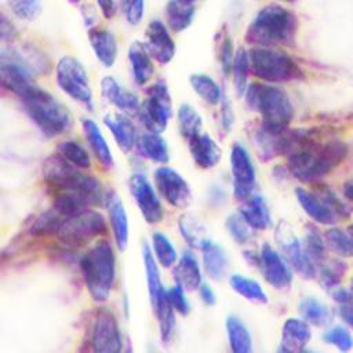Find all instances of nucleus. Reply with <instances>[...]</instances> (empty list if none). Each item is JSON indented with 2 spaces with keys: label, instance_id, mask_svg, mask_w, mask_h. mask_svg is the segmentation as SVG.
<instances>
[{
  "label": "nucleus",
  "instance_id": "obj_47",
  "mask_svg": "<svg viewBox=\"0 0 353 353\" xmlns=\"http://www.w3.org/2000/svg\"><path fill=\"white\" fill-rule=\"evenodd\" d=\"M305 248L307 251V254L310 255V258L313 259L314 263H323L324 258H325V241L324 239L317 233L316 229L310 228L306 239H305Z\"/></svg>",
  "mask_w": 353,
  "mask_h": 353
},
{
  "label": "nucleus",
  "instance_id": "obj_29",
  "mask_svg": "<svg viewBox=\"0 0 353 353\" xmlns=\"http://www.w3.org/2000/svg\"><path fill=\"white\" fill-rule=\"evenodd\" d=\"M137 148L141 156L146 157L153 163L165 164L170 160L168 145H167V141L161 137V134L146 131L138 135Z\"/></svg>",
  "mask_w": 353,
  "mask_h": 353
},
{
  "label": "nucleus",
  "instance_id": "obj_44",
  "mask_svg": "<svg viewBox=\"0 0 353 353\" xmlns=\"http://www.w3.org/2000/svg\"><path fill=\"white\" fill-rule=\"evenodd\" d=\"M226 229L232 239L239 244H245L252 237V228L245 222V219L240 214H233L228 216Z\"/></svg>",
  "mask_w": 353,
  "mask_h": 353
},
{
  "label": "nucleus",
  "instance_id": "obj_14",
  "mask_svg": "<svg viewBox=\"0 0 353 353\" xmlns=\"http://www.w3.org/2000/svg\"><path fill=\"white\" fill-rule=\"evenodd\" d=\"M131 196L138 205L143 219L148 223H159L163 219L164 210L160 201V196L148 181L143 174H132L128 179Z\"/></svg>",
  "mask_w": 353,
  "mask_h": 353
},
{
  "label": "nucleus",
  "instance_id": "obj_40",
  "mask_svg": "<svg viewBox=\"0 0 353 353\" xmlns=\"http://www.w3.org/2000/svg\"><path fill=\"white\" fill-rule=\"evenodd\" d=\"M58 154L72 165L87 170L91 167V159L83 145L76 141H63L58 145Z\"/></svg>",
  "mask_w": 353,
  "mask_h": 353
},
{
  "label": "nucleus",
  "instance_id": "obj_22",
  "mask_svg": "<svg viewBox=\"0 0 353 353\" xmlns=\"http://www.w3.org/2000/svg\"><path fill=\"white\" fill-rule=\"evenodd\" d=\"M281 247L290 265L302 277L312 279L316 276V263L307 254L303 243H301L295 236H290L281 241Z\"/></svg>",
  "mask_w": 353,
  "mask_h": 353
},
{
  "label": "nucleus",
  "instance_id": "obj_7",
  "mask_svg": "<svg viewBox=\"0 0 353 353\" xmlns=\"http://www.w3.org/2000/svg\"><path fill=\"white\" fill-rule=\"evenodd\" d=\"M251 72L268 83H285L303 76L299 65L285 52L270 47H254L250 50Z\"/></svg>",
  "mask_w": 353,
  "mask_h": 353
},
{
  "label": "nucleus",
  "instance_id": "obj_5",
  "mask_svg": "<svg viewBox=\"0 0 353 353\" xmlns=\"http://www.w3.org/2000/svg\"><path fill=\"white\" fill-rule=\"evenodd\" d=\"M80 269L91 298L97 302L108 301L114 279L116 258L109 241L94 244L80 259Z\"/></svg>",
  "mask_w": 353,
  "mask_h": 353
},
{
  "label": "nucleus",
  "instance_id": "obj_17",
  "mask_svg": "<svg viewBox=\"0 0 353 353\" xmlns=\"http://www.w3.org/2000/svg\"><path fill=\"white\" fill-rule=\"evenodd\" d=\"M101 94L109 103H112L113 106L120 109V112H123L128 116L138 114L139 106H141L138 97L134 92L128 91L127 88L121 87L120 83L114 77H112V76L102 77Z\"/></svg>",
  "mask_w": 353,
  "mask_h": 353
},
{
  "label": "nucleus",
  "instance_id": "obj_48",
  "mask_svg": "<svg viewBox=\"0 0 353 353\" xmlns=\"http://www.w3.org/2000/svg\"><path fill=\"white\" fill-rule=\"evenodd\" d=\"M346 272V266L342 262L334 261L331 263H321L320 281L325 288H334L338 285L342 274Z\"/></svg>",
  "mask_w": 353,
  "mask_h": 353
},
{
  "label": "nucleus",
  "instance_id": "obj_55",
  "mask_svg": "<svg viewBox=\"0 0 353 353\" xmlns=\"http://www.w3.org/2000/svg\"><path fill=\"white\" fill-rule=\"evenodd\" d=\"M97 3H98V7H99L102 15L106 19H112L116 15V12H117L116 0H97Z\"/></svg>",
  "mask_w": 353,
  "mask_h": 353
},
{
  "label": "nucleus",
  "instance_id": "obj_37",
  "mask_svg": "<svg viewBox=\"0 0 353 353\" xmlns=\"http://www.w3.org/2000/svg\"><path fill=\"white\" fill-rule=\"evenodd\" d=\"M176 120H178L179 132L186 141L192 139L193 137L201 132L203 119L193 106L188 103L181 105L176 112Z\"/></svg>",
  "mask_w": 353,
  "mask_h": 353
},
{
  "label": "nucleus",
  "instance_id": "obj_51",
  "mask_svg": "<svg viewBox=\"0 0 353 353\" xmlns=\"http://www.w3.org/2000/svg\"><path fill=\"white\" fill-rule=\"evenodd\" d=\"M167 298L171 303V306L174 307V310L182 316L189 314L190 312V303L185 295V290L175 284L174 287H171L170 290H167Z\"/></svg>",
  "mask_w": 353,
  "mask_h": 353
},
{
  "label": "nucleus",
  "instance_id": "obj_31",
  "mask_svg": "<svg viewBox=\"0 0 353 353\" xmlns=\"http://www.w3.org/2000/svg\"><path fill=\"white\" fill-rule=\"evenodd\" d=\"M142 258H143V265H145V274H146V283H148V290L150 295V302L152 306H154L161 295L165 292L160 272H159V265L157 261L152 252V248L148 244H143L142 247Z\"/></svg>",
  "mask_w": 353,
  "mask_h": 353
},
{
  "label": "nucleus",
  "instance_id": "obj_6",
  "mask_svg": "<svg viewBox=\"0 0 353 353\" xmlns=\"http://www.w3.org/2000/svg\"><path fill=\"white\" fill-rule=\"evenodd\" d=\"M247 105L261 113L263 125L272 130H285L294 117V106L288 94L276 85L252 83L245 88Z\"/></svg>",
  "mask_w": 353,
  "mask_h": 353
},
{
  "label": "nucleus",
  "instance_id": "obj_13",
  "mask_svg": "<svg viewBox=\"0 0 353 353\" xmlns=\"http://www.w3.org/2000/svg\"><path fill=\"white\" fill-rule=\"evenodd\" d=\"M230 171L233 178V194L237 200L243 201L252 194L256 174L250 153L240 143L232 146Z\"/></svg>",
  "mask_w": 353,
  "mask_h": 353
},
{
  "label": "nucleus",
  "instance_id": "obj_52",
  "mask_svg": "<svg viewBox=\"0 0 353 353\" xmlns=\"http://www.w3.org/2000/svg\"><path fill=\"white\" fill-rule=\"evenodd\" d=\"M124 17L130 25L141 23L143 18V0H120Z\"/></svg>",
  "mask_w": 353,
  "mask_h": 353
},
{
  "label": "nucleus",
  "instance_id": "obj_24",
  "mask_svg": "<svg viewBox=\"0 0 353 353\" xmlns=\"http://www.w3.org/2000/svg\"><path fill=\"white\" fill-rule=\"evenodd\" d=\"M174 280L175 284L181 285L185 291L199 290L203 283L201 269L197 258L190 251H185L182 256L174 265Z\"/></svg>",
  "mask_w": 353,
  "mask_h": 353
},
{
  "label": "nucleus",
  "instance_id": "obj_41",
  "mask_svg": "<svg viewBox=\"0 0 353 353\" xmlns=\"http://www.w3.org/2000/svg\"><path fill=\"white\" fill-rule=\"evenodd\" d=\"M299 312H301L302 319L307 324H313L317 327L327 324L330 320L328 307L316 298L302 299L299 303Z\"/></svg>",
  "mask_w": 353,
  "mask_h": 353
},
{
  "label": "nucleus",
  "instance_id": "obj_10",
  "mask_svg": "<svg viewBox=\"0 0 353 353\" xmlns=\"http://www.w3.org/2000/svg\"><path fill=\"white\" fill-rule=\"evenodd\" d=\"M57 84L58 87L76 102L92 106V92L87 72L81 62L74 57L65 55L57 63Z\"/></svg>",
  "mask_w": 353,
  "mask_h": 353
},
{
  "label": "nucleus",
  "instance_id": "obj_36",
  "mask_svg": "<svg viewBox=\"0 0 353 353\" xmlns=\"http://www.w3.org/2000/svg\"><path fill=\"white\" fill-rule=\"evenodd\" d=\"M193 91L208 105H218L222 99V90L218 83L207 74L196 73L189 77Z\"/></svg>",
  "mask_w": 353,
  "mask_h": 353
},
{
  "label": "nucleus",
  "instance_id": "obj_62",
  "mask_svg": "<svg viewBox=\"0 0 353 353\" xmlns=\"http://www.w3.org/2000/svg\"><path fill=\"white\" fill-rule=\"evenodd\" d=\"M283 1H292V0H283Z\"/></svg>",
  "mask_w": 353,
  "mask_h": 353
},
{
  "label": "nucleus",
  "instance_id": "obj_2",
  "mask_svg": "<svg viewBox=\"0 0 353 353\" xmlns=\"http://www.w3.org/2000/svg\"><path fill=\"white\" fill-rule=\"evenodd\" d=\"M44 181L55 192H72L85 200L88 205L105 204L106 192L102 183L92 175L72 165L59 154L47 157L43 165Z\"/></svg>",
  "mask_w": 353,
  "mask_h": 353
},
{
  "label": "nucleus",
  "instance_id": "obj_49",
  "mask_svg": "<svg viewBox=\"0 0 353 353\" xmlns=\"http://www.w3.org/2000/svg\"><path fill=\"white\" fill-rule=\"evenodd\" d=\"M324 341L330 345L336 346L342 352L350 350L353 346V338H352L350 332L341 325H336V327H332L331 330H328L324 334Z\"/></svg>",
  "mask_w": 353,
  "mask_h": 353
},
{
  "label": "nucleus",
  "instance_id": "obj_16",
  "mask_svg": "<svg viewBox=\"0 0 353 353\" xmlns=\"http://www.w3.org/2000/svg\"><path fill=\"white\" fill-rule=\"evenodd\" d=\"M145 47L153 59L159 63H168L175 55V43L168 32V28L159 19L149 22L145 30Z\"/></svg>",
  "mask_w": 353,
  "mask_h": 353
},
{
  "label": "nucleus",
  "instance_id": "obj_32",
  "mask_svg": "<svg viewBox=\"0 0 353 353\" xmlns=\"http://www.w3.org/2000/svg\"><path fill=\"white\" fill-rule=\"evenodd\" d=\"M226 332L229 346L234 353H250L252 350V339L245 324L236 316L226 317Z\"/></svg>",
  "mask_w": 353,
  "mask_h": 353
},
{
  "label": "nucleus",
  "instance_id": "obj_4",
  "mask_svg": "<svg viewBox=\"0 0 353 353\" xmlns=\"http://www.w3.org/2000/svg\"><path fill=\"white\" fill-rule=\"evenodd\" d=\"M19 98L26 114L44 137H59L72 125V116L68 108L36 83L28 87Z\"/></svg>",
  "mask_w": 353,
  "mask_h": 353
},
{
  "label": "nucleus",
  "instance_id": "obj_25",
  "mask_svg": "<svg viewBox=\"0 0 353 353\" xmlns=\"http://www.w3.org/2000/svg\"><path fill=\"white\" fill-rule=\"evenodd\" d=\"M88 40L98 61L105 68H110L117 57V43L114 36L106 29L92 28L88 30Z\"/></svg>",
  "mask_w": 353,
  "mask_h": 353
},
{
  "label": "nucleus",
  "instance_id": "obj_34",
  "mask_svg": "<svg viewBox=\"0 0 353 353\" xmlns=\"http://www.w3.org/2000/svg\"><path fill=\"white\" fill-rule=\"evenodd\" d=\"M178 228H179V232H181L182 237L185 239V241L193 248L201 250V247L205 244V241L210 240L205 234L204 225L190 214H185L179 218Z\"/></svg>",
  "mask_w": 353,
  "mask_h": 353
},
{
  "label": "nucleus",
  "instance_id": "obj_21",
  "mask_svg": "<svg viewBox=\"0 0 353 353\" xmlns=\"http://www.w3.org/2000/svg\"><path fill=\"white\" fill-rule=\"evenodd\" d=\"M295 196L305 212L316 222L323 225H332L338 221V215L334 212V210L328 205L321 194H316L302 188H296Z\"/></svg>",
  "mask_w": 353,
  "mask_h": 353
},
{
  "label": "nucleus",
  "instance_id": "obj_38",
  "mask_svg": "<svg viewBox=\"0 0 353 353\" xmlns=\"http://www.w3.org/2000/svg\"><path fill=\"white\" fill-rule=\"evenodd\" d=\"M153 310L157 316L159 320V327H160V335L161 339L167 343L171 341L174 330H175V310L171 306L168 298H167V290L159 299V302L153 306Z\"/></svg>",
  "mask_w": 353,
  "mask_h": 353
},
{
  "label": "nucleus",
  "instance_id": "obj_11",
  "mask_svg": "<svg viewBox=\"0 0 353 353\" xmlns=\"http://www.w3.org/2000/svg\"><path fill=\"white\" fill-rule=\"evenodd\" d=\"M121 334L114 314L106 309L95 312L90 330V345L98 353H117L121 350Z\"/></svg>",
  "mask_w": 353,
  "mask_h": 353
},
{
  "label": "nucleus",
  "instance_id": "obj_20",
  "mask_svg": "<svg viewBox=\"0 0 353 353\" xmlns=\"http://www.w3.org/2000/svg\"><path fill=\"white\" fill-rule=\"evenodd\" d=\"M189 142V152L197 167L208 170L215 167L222 156V150L218 143L207 134H197Z\"/></svg>",
  "mask_w": 353,
  "mask_h": 353
},
{
  "label": "nucleus",
  "instance_id": "obj_15",
  "mask_svg": "<svg viewBox=\"0 0 353 353\" xmlns=\"http://www.w3.org/2000/svg\"><path fill=\"white\" fill-rule=\"evenodd\" d=\"M256 266L263 279L274 288H285L292 281V273L283 256L269 244H263L258 254Z\"/></svg>",
  "mask_w": 353,
  "mask_h": 353
},
{
  "label": "nucleus",
  "instance_id": "obj_18",
  "mask_svg": "<svg viewBox=\"0 0 353 353\" xmlns=\"http://www.w3.org/2000/svg\"><path fill=\"white\" fill-rule=\"evenodd\" d=\"M105 207L108 210L109 223L113 232L116 247L124 251L128 244V216L123 201L114 192H108L105 197Z\"/></svg>",
  "mask_w": 353,
  "mask_h": 353
},
{
  "label": "nucleus",
  "instance_id": "obj_54",
  "mask_svg": "<svg viewBox=\"0 0 353 353\" xmlns=\"http://www.w3.org/2000/svg\"><path fill=\"white\" fill-rule=\"evenodd\" d=\"M18 36V29L12 19L0 11V41L1 43H11L17 39Z\"/></svg>",
  "mask_w": 353,
  "mask_h": 353
},
{
  "label": "nucleus",
  "instance_id": "obj_56",
  "mask_svg": "<svg viewBox=\"0 0 353 353\" xmlns=\"http://www.w3.org/2000/svg\"><path fill=\"white\" fill-rule=\"evenodd\" d=\"M199 295L201 298V301L205 303V305H214L215 301H216V296H215V292L214 290L205 284V283H201L200 287H199Z\"/></svg>",
  "mask_w": 353,
  "mask_h": 353
},
{
  "label": "nucleus",
  "instance_id": "obj_19",
  "mask_svg": "<svg viewBox=\"0 0 353 353\" xmlns=\"http://www.w3.org/2000/svg\"><path fill=\"white\" fill-rule=\"evenodd\" d=\"M103 123L106 124L110 134L113 135L117 146L124 153L131 152L137 146V141H138L137 127L131 121L128 114L123 112L108 113L103 117Z\"/></svg>",
  "mask_w": 353,
  "mask_h": 353
},
{
  "label": "nucleus",
  "instance_id": "obj_9",
  "mask_svg": "<svg viewBox=\"0 0 353 353\" xmlns=\"http://www.w3.org/2000/svg\"><path fill=\"white\" fill-rule=\"evenodd\" d=\"M148 98L141 103L138 119L146 131L161 134L172 116L171 94L164 80L153 83L146 90Z\"/></svg>",
  "mask_w": 353,
  "mask_h": 353
},
{
  "label": "nucleus",
  "instance_id": "obj_1",
  "mask_svg": "<svg viewBox=\"0 0 353 353\" xmlns=\"http://www.w3.org/2000/svg\"><path fill=\"white\" fill-rule=\"evenodd\" d=\"M287 154L291 174L303 182H314L330 174L345 160L347 146L339 139L320 143L314 139L313 132L302 131L299 141Z\"/></svg>",
  "mask_w": 353,
  "mask_h": 353
},
{
  "label": "nucleus",
  "instance_id": "obj_57",
  "mask_svg": "<svg viewBox=\"0 0 353 353\" xmlns=\"http://www.w3.org/2000/svg\"><path fill=\"white\" fill-rule=\"evenodd\" d=\"M221 109H222V125H223V128L228 131V130L230 128V125H232L233 117H232L230 105H229V102L226 101V98H223V97H222V99H221Z\"/></svg>",
  "mask_w": 353,
  "mask_h": 353
},
{
  "label": "nucleus",
  "instance_id": "obj_50",
  "mask_svg": "<svg viewBox=\"0 0 353 353\" xmlns=\"http://www.w3.org/2000/svg\"><path fill=\"white\" fill-rule=\"evenodd\" d=\"M334 299L339 303V314L342 320L353 327V291L338 288L332 292Z\"/></svg>",
  "mask_w": 353,
  "mask_h": 353
},
{
  "label": "nucleus",
  "instance_id": "obj_53",
  "mask_svg": "<svg viewBox=\"0 0 353 353\" xmlns=\"http://www.w3.org/2000/svg\"><path fill=\"white\" fill-rule=\"evenodd\" d=\"M234 59V52H233V43L230 37H223L221 46H219V62L222 72L225 74H229L232 70V63Z\"/></svg>",
  "mask_w": 353,
  "mask_h": 353
},
{
  "label": "nucleus",
  "instance_id": "obj_42",
  "mask_svg": "<svg viewBox=\"0 0 353 353\" xmlns=\"http://www.w3.org/2000/svg\"><path fill=\"white\" fill-rule=\"evenodd\" d=\"M325 247L339 256H353V234L332 228L324 233Z\"/></svg>",
  "mask_w": 353,
  "mask_h": 353
},
{
  "label": "nucleus",
  "instance_id": "obj_26",
  "mask_svg": "<svg viewBox=\"0 0 353 353\" xmlns=\"http://www.w3.org/2000/svg\"><path fill=\"white\" fill-rule=\"evenodd\" d=\"M81 125H83L88 146L91 148V152L94 153L98 163L103 168H112L114 164L112 150H110L101 128L98 127V124L91 119H83Z\"/></svg>",
  "mask_w": 353,
  "mask_h": 353
},
{
  "label": "nucleus",
  "instance_id": "obj_12",
  "mask_svg": "<svg viewBox=\"0 0 353 353\" xmlns=\"http://www.w3.org/2000/svg\"><path fill=\"white\" fill-rule=\"evenodd\" d=\"M159 194L172 207L185 208L192 201V190L186 179L171 167L160 165L153 172Z\"/></svg>",
  "mask_w": 353,
  "mask_h": 353
},
{
  "label": "nucleus",
  "instance_id": "obj_58",
  "mask_svg": "<svg viewBox=\"0 0 353 353\" xmlns=\"http://www.w3.org/2000/svg\"><path fill=\"white\" fill-rule=\"evenodd\" d=\"M343 196L353 201V181H347L345 185H343Z\"/></svg>",
  "mask_w": 353,
  "mask_h": 353
},
{
  "label": "nucleus",
  "instance_id": "obj_27",
  "mask_svg": "<svg viewBox=\"0 0 353 353\" xmlns=\"http://www.w3.org/2000/svg\"><path fill=\"white\" fill-rule=\"evenodd\" d=\"M128 61L135 83L138 85L146 84L154 72L152 55L142 41H134L128 48Z\"/></svg>",
  "mask_w": 353,
  "mask_h": 353
},
{
  "label": "nucleus",
  "instance_id": "obj_35",
  "mask_svg": "<svg viewBox=\"0 0 353 353\" xmlns=\"http://www.w3.org/2000/svg\"><path fill=\"white\" fill-rule=\"evenodd\" d=\"M230 287L243 298H245L250 302L255 303H266L268 295L263 291L262 285L250 277L241 276V274H232L229 279Z\"/></svg>",
  "mask_w": 353,
  "mask_h": 353
},
{
  "label": "nucleus",
  "instance_id": "obj_43",
  "mask_svg": "<svg viewBox=\"0 0 353 353\" xmlns=\"http://www.w3.org/2000/svg\"><path fill=\"white\" fill-rule=\"evenodd\" d=\"M250 70H251L250 54L244 48H239L237 52L234 54V59H233L232 70H230V73L233 74L234 88L239 95H243L245 92Z\"/></svg>",
  "mask_w": 353,
  "mask_h": 353
},
{
  "label": "nucleus",
  "instance_id": "obj_8",
  "mask_svg": "<svg viewBox=\"0 0 353 353\" xmlns=\"http://www.w3.org/2000/svg\"><path fill=\"white\" fill-rule=\"evenodd\" d=\"M106 232V222L102 214L95 210H81L62 219L57 237L69 247H81Z\"/></svg>",
  "mask_w": 353,
  "mask_h": 353
},
{
  "label": "nucleus",
  "instance_id": "obj_23",
  "mask_svg": "<svg viewBox=\"0 0 353 353\" xmlns=\"http://www.w3.org/2000/svg\"><path fill=\"white\" fill-rule=\"evenodd\" d=\"M312 332L309 324L305 320L290 317L284 321L281 328L280 350L284 352H301L309 343Z\"/></svg>",
  "mask_w": 353,
  "mask_h": 353
},
{
  "label": "nucleus",
  "instance_id": "obj_33",
  "mask_svg": "<svg viewBox=\"0 0 353 353\" xmlns=\"http://www.w3.org/2000/svg\"><path fill=\"white\" fill-rule=\"evenodd\" d=\"M194 3L185 0H170L165 7V17L171 30L182 32L193 21L194 15Z\"/></svg>",
  "mask_w": 353,
  "mask_h": 353
},
{
  "label": "nucleus",
  "instance_id": "obj_30",
  "mask_svg": "<svg viewBox=\"0 0 353 353\" xmlns=\"http://www.w3.org/2000/svg\"><path fill=\"white\" fill-rule=\"evenodd\" d=\"M203 252V265L205 269V273L215 281H219L223 279L228 270V255L225 250L216 244L212 240L205 241V244L201 247Z\"/></svg>",
  "mask_w": 353,
  "mask_h": 353
},
{
  "label": "nucleus",
  "instance_id": "obj_3",
  "mask_svg": "<svg viewBox=\"0 0 353 353\" xmlns=\"http://www.w3.org/2000/svg\"><path fill=\"white\" fill-rule=\"evenodd\" d=\"M298 30V21L292 11L269 4L263 7L250 23L245 39L259 47L292 46Z\"/></svg>",
  "mask_w": 353,
  "mask_h": 353
},
{
  "label": "nucleus",
  "instance_id": "obj_60",
  "mask_svg": "<svg viewBox=\"0 0 353 353\" xmlns=\"http://www.w3.org/2000/svg\"><path fill=\"white\" fill-rule=\"evenodd\" d=\"M350 290L353 291V279H352V281H350Z\"/></svg>",
  "mask_w": 353,
  "mask_h": 353
},
{
  "label": "nucleus",
  "instance_id": "obj_61",
  "mask_svg": "<svg viewBox=\"0 0 353 353\" xmlns=\"http://www.w3.org/2000/svg\"><path fill=\"white\" fill-rule=\"evenodd\" d=\"M70 1H73V3H77V1H81V0H70Z\"/></svg>",
  "mask_w": 353,
  "mask_h": 353
},
{
  "label": "nucleus",
  "instance_id": "obj_28",
  "mask_svg": "<svg viewBox=\"0 0 353 353\" xmlns=\"http://www.w3.org/2000/svg\"><path fill=\"white\" fill-rule=\"evenodd\" d=\"M239 214L245 219V222L252 228L258 230H265L272 225V218L269 208L265 203V200L261 196H250L245 200H243V204L240 205Z\"/></svg>",
  "mask_w": 353,
  "mask_h": 353
},
{
  "label": "nucleus",
  "instance_id": "obj_39",
  "mask_svg": "<svg viewBox=\"0 0 353 353\" xmlns=\"http://www.w3.org/2000/svg\"><path fill=\"white\" fill-rule=\"evenodd\" d=\"M152 252L163 268H172L178 261V252L172 241L161 232L152 234Z\"/></svg>",
  "mask_w": 353,
  "mask_h": 353
},
{
  "label": "nucleus",
  "instance_id": "obj_46",
  "mask_svg": "<svg viewBox=\"0 0 353 353\" xmlns=\"http://www.w3.org/2000/svg\"><path fill=\"white\" fill-rule=\"evenodd\" d=\"M12 14L23 21L34 19L41 10L40 0H6Z\"/></svg>",
  "mask_w": 353,
  "mask_h": 353
},
{
  "label": "nucleus",
  "instance_id": "obj_45",
  "mask_svg": "<svg viewBox=\"0 0 353 353\" xmlns=\"http://www.w3.org/2000/svg\"><path fill=\"white\" fill-rule=\"evenodd\" d=\"M62 216L59 212H57L55 210L52 211H47L44 214H41L37 221H34V223L30 228V233L32 234H55L62 219L59 218Z\"/></svg>",
  "mask_w": 353,
  "mask_h": 353
},
{
  "label": "nucleus",
  "instance_id": "obj_59",
  "mask_svg": "<svg viewBox=\"0 0 353 353\" xmlns=\"http://www.w3.org/2000/svg\"><path fill=\"white\" fill-rule=\"evenodd\" d=\"M349 233H350V234H353V223L349 226Z\"/></svg>",
  "mask_w": 353,
  "mask_h": 353
}]
</instances>
